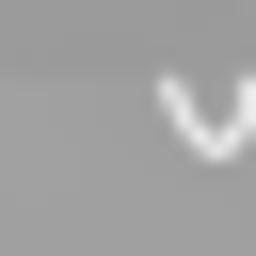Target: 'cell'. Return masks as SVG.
I'll list each match as a JSON object with an SVG mask.
<instances>
[{"instance_id": "6da1fadb", "label": "cell", "mask_w": 256, "mask_h": 256, "mask_svg": "<svg viewBox=\"0 0 256 256\" xmlns=\"http://www.w3.org/2000/svg\"><path fill=\"white\" fill-rule=\"evenodd\" d=\"M160 112H176L192 160H240V144H256V80H160Z\"/></svg>"}]
</instances>
